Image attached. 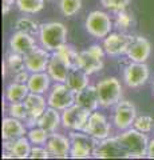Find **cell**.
Returning a JSON list of instances; mask_svg holds the SVG:
<instances>
[{
  "label": "cell",
  "instance_id": "1",
  "mask_svg": "<svg viewBox=\"0 0 154 160\" xmlns=\"http://www.w3.org/2000/svg\"><path fill=\"white\" fill-rule=\"evenodd\" d=\"M117 139L122 144V147L125 148L127 158L141 159L146 156L149 142H150L147 138V133H143L131 127L129 129H125V131H121Z\"/></svg>",
  "mask_w": 154,
  "mask_h": 160
},
{
  "label": "cell",
  "instance_id": "2",
  "mask_svg": "<svg viewBox=\"0 0 154 160\" xmlns=\"http://www.w3.org/2000/svg\"><path fill=\"white\" fill-rule=\"evenodd\" d=\"M39 43L50 52H55L67 40V27L61 22H48L40 24L39 28Z\"/></svg>",
  "mask_w": 154,
  "mask_h": 160
},
{
  "label": "cell",
  "instance_id": "3",
  "mask_svg": "<svg viewBox=\"0 0 154 160\" xmlns=\"http://www.w3.org/2000/svg\"><path fill=\"white\" fill-rule=\"evenodd\" d=\"M97 91L99 96V106L103 108H110L121 100L123 88L118 78L110 76L98 82Z\"/></svg>",
  "mask_w": 154,
  "mask_h": 160
},
{
  "label": "cell",
  "instance_id": "4",
  "mask_svg": "<svg viewBox=\"0 0 154 160\" xmlns=\"http://www.w3.org/2000/svg\"><path fill=\"white\" fill-rule=\"evenodd\" d=\"M71 149L70 158L72 159H88L94 158V152L98 146V140L90 136L84 131H71Z\"/></svg>",
  "mask_w": 154,
  "mask_h": 160
},
{
  "label": "cell",
  "instance_id": "5",
  "mask_svg": "<svg viewBox=\"0 0 154 160\" xmlns=\"http://www.w3.org/2000/svg\"><path fill=\"white\" fill-rule=\"evenodd\" d=\"M106 55L103 46L93 44L87 49L79 52L78 68L83 69L88 75H94L103 68V56Z\"/></svg>",
  "mask_w": 154,
  "mask_h": 160
},
{
  "label": "cell",
  "instance_id": "6",
  "mask_svg": "<svg viewBox=\"0 0 154 160\" xmlns=\"http://www.w3.org/2000/svg\"><path fill=\"white\" fill-rule=\"evenodd\" d=\"M86 31L95 39H105L113 29V20L103 11H91L84 22Z\"/></svg>",
  "mask_w": 154,
  "mask_h": 160
},
{
  "label": "cell",
  "instance_id": "7",
  "mask_svg": "<svg viewBox=\"0 0 154 160\" xmlns=\"http://www.w3.org/2000/svg\"><path fill=\"white\" fill-rule=\"evenodd\" d=\"M48 107L56 108L58 111H64L66 108L75 104V92L66 83H55L50 88L47 96Z\"/></svg>",
  "mask_w": 154,
  "mask_h": 160
},
{
  "label": "cell",
  "instance_id": "8",
  "mask_svg": "<svg viewBox=\"0 0 154 160\" xmlns=\"http://www.w3.org/2000/svg\"><path fill=\"white\" fill-rule=\"evenodd\" d=\"M137 116V108L130 100H119L114 106L113 123L118 131H125V129L131 128Z\"/></svg>",
  "mask_w": 154,
  "mask_h": 160
},
{
  "label": "cell",
  "instance_id": "9",
  "mask_svg": "<svg viewBox=\"0 0 154 160\" xmlns=\"http://www.w3.org/2000/svg\"><path fill=\"white\" fill-rule=\"evenodd\" d=\"M90 113V111L82 108L78 104H72L71 107L62 111V126L70 131H83Z\"/></svg>",
  "mask_w": 154,
  "mask_h": 160
},
{
  "label": "cell",
  "instance_id": "10",
  "mask_svg": "<svg viewBox=\"0 0 154 160\" xmlns=\"http://www.w3.org/2000/svg\"><path fill=\"white\" fill-rule=\"evenodd\" d=\"M150 78V71L146 63L131 62L123 69V82L129 88H140L145 86Z\"/></svg>",
  "mask_w": 154,
  "mask_h": 160
},
{
  "label": "cell",
  "instance_id": "11",
  "mask_svg": "<svg viewBox=\"0 0 154 160\" xmlns=\"http://www.w3.org/2000/svg\"><path fill=\"white\" fill-rule=\"evenodd\" d=\"M83 131L88 133L90 136L95 138L98 142H101V140L110 136L111 124L109 123L107 118L103 113L98 111H93L90 113V116H88V120L83 128Z\"/></svg>",
  "mask_w": 154,
  "mask_h": 160
},
{
  "label": "cell",
  "instance_id": "12",
  "mask_svg": "<svg viewBox=\"0 0 154 160\" xmlns=\"http://www.w3.org/2000/svg\"><path fill=\"white\" fill-rule=\"evenodd\" d=\"M24 104H26L27 112H28V118L24 123L28 128L35 127L38 124L39 118L43 115V112L47 109L48 103L47 100L43 98V95L40 93H32L29 92L28 96L24 99Z\"/></svg>",
  "mask_w": 154,
  "mask_h": 160
},
{
  "label": "cell",
  "instance_id": "13",
  "mask_svg": "<svg viewBox=\"0 0 154 160\" xmlns=\"http://www.w3.org/2000/svg\"><path fill=\"white\" fill-rule=\"evenodd\" d=\"M129 43H130V35L125 32H111L103 39V48L106 55L111 58H118L121 55H125L127 51Z\"/></svg>",
  "mask_w": 154,
  "mask_h": 160
},
{
  "label": "cell",
  "instance_id": "14",
  "mask_svg": "<svg viewBox=\"0 0 154 160\" xmlns=\"http://www.w3.org/2000/svg\"><path fill=\"white\" fill-rule=\"evenodd\" d=\"M94 158L97 159H119V158H127V153L119 140L115 138L109 136L106 139L101 140L94 152Z\"/></svg>",
  "mask_w": 154,
  "mask_h": 160
},
{
  "label": "cell",
  "instance_id": "15",
  "mask_svg": "<svg viewBox=\"0 0 154 160\" xmlns=\"http://www.w3.org/2000/svg\"><path fill=\"white\" fill-rule=\"evenodd\" d=\"M51 55H52V52L47 51L46 48H43L42 46L40 47L36 46L31 52L24 55V64H26V68L31 73L47 71L48 62H50V59H51Z\"/></svg>",
  "mask_w": 154,
  "mask_h": 160
},
{
  "label": "cell",
  "instance_id": "16",
  "mask_svg": "<svg viewBox=\"0 0 154 160\" xmlns=\"http://www.w3.org/2000/svg\"><path fill=\"white\" fill-rule=\"evenodd\" d=\"M151 53V44L143 36H130L126 55L131 62L146 63Z\"/></svg>",
  "mask_w": 154,
  "mask_h": 160
},
{
  "label": "cell",
  "instance_id": "17",
  "mask_svg": "<svg viewBox=\"0 0 154 160\" xmlns=\"http://www.w3.org/2000/svg\"><path fill=\"white\" fill-rule=\"evenodd\" d=\"M44 146H46L48 152L51 153V156H54V158L66 159L67 156H70V149H71L70 136L67 138L66 135L52 132V133H50V136Z\"/></svg>",
  "mask_w": 154,
  "mask_h": 160
},
{
  "label": "cell",
  "instance_id": "18",
  "mask_svg": "<svg viewBox=\"0 0 154 160\" xmlns=\"http://www.w3.org/2000/svg\"><path fill=\"white\" fill-rule=\"evenodd\" d=\"M28 127L26 123L16 118L7 116L2 122V139L3 140H15L22 136H26Z\"/></svg>",
  "mask_w": 154,
  "mask_h": 160
},
{
  "label": "cell",
  "instance_id": "19",
  "mask_svg": "<svg viewBox=\"0 0 154 160\" xmlns=\"http://www.w3.org/2000/svg\"><path fill=\"white\" fill-rule=\"evenodd\" d=\"M9 51L20 53V55H27L28 52H31L34 48L36 47V42L35 38L29 33L22 32V31H16L11 39H9Z\"/></svg>",
  "mask_w": 154,
  "mask_h": 160
},
{
  "label": "cell",
  "instance_id": "20",
  "mask_svg": "<svg viewBox=\"0 0 154 160\" xmlns=\"http://www.w3.org/2000/svg\"><path fill=\"white\" fill-rule=\"evenodd\" d=\"M3 148L13 159H27L31 153V142L26 136H22L15 140H3Z\"/></svg>",
  "mask_w": 154,
  "mask_h": 160
},
{
  "label": "cell",
  "instance_id": "21",
  "mask_svg": "<svg viewBox=\"0 0 154 160\" xmlns=\"http://www.w3.org/2000/svg\"><path fill=\"white\" fill-rule=\"evenodd\" d=\"M70 69H71L70 66H68L61 56H58L55 52H52L51 59H50V62H48V67H47V73L50 75V78L52 79V82L66 83Z\"/></svg>",
  "mask_w": 154,
  "mask_h": 160
},
{
  "label": "cell",
  "instance_id": "22",
  "mask_svg": "<svg viewBox=\"0 0 154 160\" xmlns=\"http://www.w3.org/2000/svg\"><path fill=\"white\" fill-rule=\"evenodd\" d=\"M75 104L81 106L87 111H97L99 106V96L97 91V86H87L84 89L75 93Z\"/></svg>",
  "mask_w": 154,
  "mask_h": 160
},
{
  "label": "cell",
  "instance_id": "23",
  "mask_svg": "<svg viewBox=\"0 0 154 160\" xmlns=\"http://www.w3.org/2000/svg\"><path fill=\"white\" fill-rule=\"evenodd\" d=\"M59 112L61 111H58L56 108L47 107V109L43 112L42 116L39 118L36 126L42 127L43 129H46L50 133L56 132V129L62 124V115Z\"/></svg>",
  "mask_w": 154,
  "mask_h": 160
},
{
  "label": "cell",
  "instance_id": "24",
  "mask_svg": "<svg viewBox=\"0 0 154 160\" xmlns=\"http://www.w3.org/2000/svg\"><path fill=\"white\" fill-rule=\"evenodd\" d=\"M51 82L52 79L50 78L47 71L44 72H34L29 75V79L27 82V86L29 92L32 93H40L43 95L51 88Z\"/></svg>",
  "mask_w": 154,
  "mask_h": 160
},
{
  "label": "cell",
  "instance_id": "25",
  "mask_svg": "<svg viewBox=\"0 0 154 160\" xmlns=\"http://www.w3.org/2000/svg\"><path fill=\"white\" fill-rule=\"evenodd\" d=\"M28 93L29 89L27 84L12 82L6 87L4 98H6L7 103H19V102H24V99L28 96Z\"/></svg>",
  "mask_w": 154,
  "mask_h": 160
},
{
  "label": "cell",
  "instance_id": "26",
  "mask_svg": "<svg viewBox=\"0 0 154 160\" xmlns=\"http://www.w3.org/2000/svg\"><path fill=\"white\" fill-rule=\"evenodd\" d=\"M88 76H90V75L86 73L81 68H78V67L71 68L70 72H68L66 84L77 93L79 91H82V89H84L87 86H90V84H88Z\"/></svg>",
  "mask_w": 154,
  "mask_h": 160
},
{
  "label": "cell",
  "instance_id": "27",
  "mask_svg": "<svg viewBox=\"0 0 154 160\" xmlns=\"http://www.w3.org/2000/svg\"><path fill=\"white\" fill-rule=\"evenodd\" d=\"M55 53L58 55V56H61L64 60V62H66L68 66H70V68L78 67V56H79V52L72 46H70V44L64 43L62 47H59L56 49Z\"/></svg>",
  "mask_w": 154,
  "mask_h": 160
},
{
  "label": "cell",
  "instance_id": "28",
  "mask_svg": "<svg viewBox=\"0 0 154 160\" xmlns=\"http://www.w3.org/2000/svg\"><path fill=\"white\" fill-rule=\"evenodd\" d=\"M15 6L24 15H35L44 8V0H16Z\"/></svg>",
  "mask_w": 154,
  "mask_h": 160
},
{
  "label": "cell",
  "instance_id": "29",
  "mask_svg": "<svg viewBox=\"0 0 154 160\" xmlns=\"http://www.w3.org/2000/svg\"><path fill=\"white\" fill-rule=\"evenodd\" d=\"M39 28H40V26L29 16H22L15 22V29H16V31L29 33V35H32V36H35V35L39 33Z\"/></svg>",
  "mask_w": 154,
  "mask_h": 160
},
{
  "label": "cell",
  "instance_id": "30",
  "mask_svg": "<svg viewBox=\"0 0 154 160\" xmlns=\"http://www.w3.org/2000/svg\"><path fill=\"white\" fill-rule=\"evenodd\" d=\"M82 0H59V11L63 16L72 18L81 11Z\"/></svg>",
  "mask_w": 154,
  "mask_h": 160
},
{
  "label": "cell",
  "instance_id": "31",
  "mask_svg": "<svg viewBox=\"0 0 154 160\" xmlns=\"http://www.w3.org/2000/svg\"><path fill=\"white\" fill-rule=\"evenodd\" d=\"M6 64H7V68L8 71L11 72L12 75L15 72L20 71V69H24L26 68V64H24V56L20 53H16V52H12L9 51L6 56Z\"/></svg>",
  "mask_w": 154,
  "mask_h": 160
},
{
  "label": "cell",
  "instance_id": "32",
  "mask_svg": "<svg viewBox=\"0 0 154 160\" xmlns=\"http://www.w3.org/2000/svg\"><path fill=\"white\" fill-rule=\"evenodd\" d=\"M48 136H50V132H47L46 129H43L39 126L28 128V132H27V138L34 146H44Z\"/></svg>",
  "mask_w": 154,
  "mask_h": 160
},
{
  "label": "cell",
  "instance_id": "33",
  "mask_svg": "<svg viewBox=\"0 0 154 160\" xmlns=\"http://www.w3.org/2000/svg\"><path fill=\"white\" fill-rule=\"evenodd\" d=\"M7 111H8L9 116L16 118L19 120H22V122H26L27 118H28V112H27V108H26V104H24V102L8 103Z\"/></svg>",
  "mask_w": 154,
  "mask_h": 160
},
{
  "label": "cell",
  "instance_id": "34",
  "mask_svg": "<svg viewBox=\"0 0 154 160\" xmlns=\"http://www.w3.org/2000/svg\"><path fill=\"white\" fill-rule=\"evenodd\" d=\"M133 127L143 133H149L151 132V129H154V120L151 116H147V115H140L134 120Z\"/></svg>",
  "mask_w": 154,
  "mask_h": 160
},
{
  "label": "cell",
  "instance_id": "35",
  "mask_svg": "<svg viewBox=\"0 0 154 160\" xmlns=\"http://www.w3.org/2000/svg\"><path fill=\"white\" fill-rule=\"evenodd\" d=\"M131 23H133V18H131V15H130V13L126 12V9L117 12V16H115V22H114V26H115V28L118 29V31H121V32L127 31V29L130 28Z\"/></svg>",
  "mask_w": 154,
  "mask_h": 160
},
{
  "label": "cell",
  "instance_id": "36",
  "mask_svg": "<svg viewBox=\"0 0 154 160\" xmlns=\"http://www.w3.org/2000/svg\"><path fill=\"white\" fill-rule=\"evenodd\" d=\"M130 4V0H101V6L111 12H119L126 9Z\"/></svg>",
  "mask_w": 154,
  "mask_h": 160
},
{
  "label": "cell",
  "instance_id": "37",
  "mask_svg": "<svg viewBox=\"0 0 154 160\" xmlns=\"http://www.w3.org/2000/svg\"><path fill=\"white\" fill-rule=\"evenodd\" d=\"M50 156H51V153L48 152L46 146H32L31 153H29L31 159H48Z\"/></svg>",
  "mask_w": 154,
  "mask_h": 160
},
{
  "label": "cell",
  "instance_id": "38",
  "mask_svg": "<svg viewBox=\"0 0 154 160\" xmlns=\"http://www.w3.org/2000/svg\"><path fill=\"white\" fill-rule=\"evenodd\" d=\"M29 75H31V72H29L27 68L20 69V71H18V72H15V73H13V82L27 84L28 79H29Z\"/></svg>",
  "mask_w": 154,
  "mask_h": 160
},
{
  "label": "cell",
  "instance_id": "39",
  "mask_svg": "<svg viewBox=\"0 0 154 160\" xmlns=\"http://www.w3.org/2000/svg\"><path fill=\"white\" fill-rule=\"evenodd\" d=\"M16 3V0H2V12H3V16H6V15H8L9 12H11V9L13 7V4Z\"/></svg>",
  "mask_w": 154,
  "mask_h": 160
},
{
  "label": "cell",
  "instance_id": "40",
  "mask_svg": "<svg viewBox=\"0 0 154 160\" xmlns=\"http://www.w3.org/2000/svg\"><path fill=\"white\" fill-rule=\"evenodd\" d=\"M146 158H149V159H154V139H151L150 142H149V147H147Z\"/></svg>",
  "mask_w": 154,
  "mask_h": 160
},
{
  "label": "cell",
  "instance_id": "41",
  "mask_svg": "<svg viewBox=\"0 0 154 160\" xmlns=\"http://www.w3.org/2000/svg\"><path fill=\"white\" fill-rule=\"evenodd\" d=\"M153 91H154V80H153Z\"/></svg>",
  "mask_w": 154,
  "mask_h": 160
},
{
  "label": "cell",
  "instance_id": "42",
  "mask_svg": "<svg viewBox=\"0 0 154 160\" xmlns=\"http://www.w3.org/2000/svg\"><path fill=\"white\" fill-rule=\"evenodd\" d=\"M50 2H54V0H50Z\"/></svg>",
  "mask_w": 154,
  "mask_h": 160
}]
</instances>
